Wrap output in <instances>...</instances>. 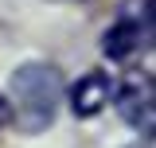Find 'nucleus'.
Returning <instances> with one entry per match:
<instances>
[{
    "label": "nucleus",
    "instance_id": "obj_4",
    "mask_svg": "<svg viewBox=\"0 0 156 148\" xmlns=\"http://www.w3.org/2000/svg\"><path fill=\"white\" fill-rule=\"evenodd\" d=\"M136 47H140V27L125 23V19H117L113 27H105V35H101V51L109 58H129Z\"/></svg>",
    "mask_w": 156,
    "mask_h": 148
},
{
    "label": "nucleus",
    "instance_id": "obj_6",
    "mask_svg": "<svg viewBox=\"0 0 156 148\" xmlns=\"http://www.w3.org/2000/svg\"><path fill=\"white\" fill-rule=\"evenodd\" d=\"M0 125H8V105H4V97H0Z\"/></svg>",
    "mask_w": 156,
    "mask_h": 148
},
{
    "label": "nucleus",
    "instance_id": "obj_3",
    "mask_svg": "<svg viewBox=\"0 0 156 148\" xmlns=\"http://www.w3.org/2000/svg\"><path fill=\"white\" fill-rule=\"evenodd\" d=\"M117 97V109H121V117L133 125L136 132H152V82L148 78H133L129 86L121 93H113Z\"/></svg>",
    "mask_w": 156,
    "mask_h": 148
},
{
    "label": "nucleus",
    "instance_id": "obj_1",
    "mask_svg": "<svg viewBox=\"0 0 156 148\" xmlns=\"http://www.w3.org/2000/svg\"><path fill=\"white\" fill-rule=\"evenodd\" d=\"M62 101V74L51 62H23L8 78V121H16L20 132H43L58 113Z\"/></svg>",
    "mask_w": 156,
    "mask_h": 148
},
{
    "label": "nucleus",
    "instance_id": "obj_5",
    "mask_svg": "<svg viewBox=\"0 0 156 148\" xmlns=\"http://www.w3.org/2000/svg\"><path fill=\"white\" fill-rule=\"evenodd\" d=\"M117 19H125V23H133V27H152V0H121V8H117Z\"/></svg>",
    "mask_w": 156,
    "mask_h": 148
},
{
    "label": "nucleus",
    "instance_id": "obj_2",
    "mask_svg": "<svg viewBox=\"0 0 156 148\" xmlns=\"http://www.w3.org/2000/svg\"><path fill=\"white\" fill-rule=\"evenodd\" d=\"M113 93H117L113 74L90 70V74H82L74 86H70V113L74 117H98V113L113 101Z\"/></svg>",
    "mask_w": 156,
    "mask_h": 148
},
{
    "label": "nucleus",
    "instance_id": "obj_7",
    "mask_svg": "<svg viewBox=\"0 0 156 148\" xmlns=\"http://www.w3.org/2000/svg\"><path fill=\"white\" fill-rule=\"evenodd\" d=\"M62 4H78V0H62Z\"/></svg>",
    "mask_w": 156,
    "mask_h": 148
}]
</instances>
